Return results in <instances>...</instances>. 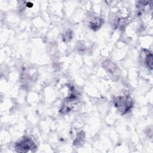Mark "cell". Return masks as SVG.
I'll list each match as a JSON object with an SVG mask.
<instances>
[{
  "label": "cell",
  "instance_id": "5b68a950",
  "mask_svg": "<svg viewBox=\"0 0 153 153\" xmlns=\"http://www.w3.org/2000/svg\"><path fill=\"white\" fill-rule=\"evenodd\" d=\"M102 66L103 68H105V70H106L111 74L116 75L119 72V69L116 65L109 60H106L104 61Z\"/></svg>",
  "mask_w": 153,
  "mask_h": 153
},
{
  "label": "cell",
  "instance_id": "3957f363",
  "mask_svg": "<svg viewBox=\"0 0 153 153\" xmlns=\"http://www.w3.org/2000/svg\"><path fill=\"white\" fill-rule=\"evenodd\" d=\"M141 58L144 61V63L146 67L149 70H152L153 68V56L151 51L148 49L143 48L140 52Z\"/></svg>",
  "mask_w": 153,
  "mask_h": 153
},
{
  "label": "cell",
  "instance_id": "277c9868",
  "mask_svg": "<svg viewBox=\"0 0 153 153\" xmlns=\"http://www.w3.org/2000/svg\"><path fill=\"white\" fill-rule=\"evenodd\" d=\"M103 23L104 20L102 18L99 17H94L92 18L90 21L88 27L91 30L93 31H97L101 28Z\"/></svg>",
  "mask_w": 153,
  "mask_h": 153
},
{
  "label": "cell",
  "instance_id": "52a82bcc",
  "mask_svg": "<svg viewBox=\"0 0 153 153\" xmlns=\"http://www.w3.org/2000/svg\"><path fill=\"white\" fill-rule=\"evenodd\" d=\"M72 31L68 30L62 35V40L64 42H68L72 39Z\"/></svg>",
  "mask_w": 153,
  "mask_h": 153
},
{
  "label": "cell",
  "instance_id": "6da1fadb",
  "mask_svg": "<svg viewBox=\"0 0 153 153\" xmlns=\"http://www.w3.org/2000/svg\"><path fill=\"white\" fill-rule=\"evenodd\" d=\"M112 102L115 109L121 114L128 113L133 106V100L128 94H121L114 97Z\"/></svg>",
  "mask_w": 153,
  "mask_h": 153
},
{
  "label": "cell",
  "instance_id": "7a4b0ae2",
  "mask_svg": "<svg viewBox=\"0 0 153 153\" xmlns=\"http://www.w3.org/2000/svg\"><path fill=\"white\" fill-rule=\"evenodd\" d=\"M36 145L34 141L28 136H24L15 144V150L20 153H27L33 151L36 149Z\"/></svg>",
  "mask_w": 153,
  "mask_h": 153
},
{
  "label": "cell",
  "instance_id": "8992f818",
  "mask_svg": "<svg viewBox=\"0 0 153 153\" xmlns=\"http://www.w3.org/2000/svg\"><path fill=\"white\" fill-rule=\"evenodd\" d=\"M85 137V132L83 130L79 131L76 135V137L73 142V144L75 146H79L83 143Z\"/></svg>",
  "mask_w": 153,
  "mask_h": 153
}]
</instances>
